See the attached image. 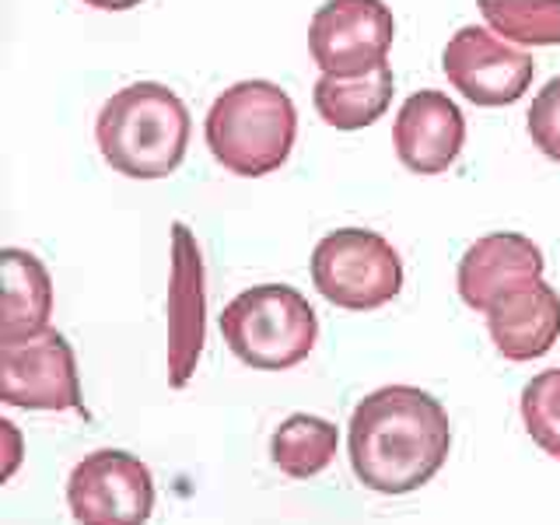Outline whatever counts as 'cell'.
Listing matches in <instances>:
<instances>
[{"label": "cell", "mask_w": 560, "mask_h": 525, "mask_svg": "<svg viewBox=\"0 0 560 525\" xmlns=\"http://www.w3.org/2000/svg\"><path fill=\"white\" fill-rule=\"evenodd\" d=\"M452 424L445 407L417 385H382L350 417L347 452L354 477L378 494H410L445 466Z\"/></svg>", "instance_id": "6da1fadb"}, {"label": "cell", "mask_w": 560, "mask_h": 525, "mask_svg": "<svg viewBox=\"0 0 560 525\" xmlns=\"http://www.w3.org/2000/svg\"><path fill=\"white\" fill-rule=\"evenodd\" d=\"M105 165L130 179H165L189 148V109L158 81L127 84L102 105L95 122Z\"/></svg>", "instance_id": "7a4b0ae2"}, {"label": "cell", "mask_w": 560, "mask_h": 525, "mask_svg": "<svg viewBox=\"0 0 560 525\" xmlns=\"http://www.w3.org/2000/svg\"><path fill=\"white\" fill-rule=\"evenodd\" d=\"M203 133L218 165L242 175V179H259L291 158L298 113L280 84L238 81L214 98Z\"/></svg>", "instance_id": "3957f363"}, {"label": "cell", "mask_w": 560, "mask_h": 525, "mask_svg": "<svg viewBox=\"0 0 560 525\" xmlns=\"http://www.w3.org/2000/svg\"><path fill=\"white\" fill-rule=\"evenodd\" d=\"M221 337L232 354L256 372H288L312 354L319 340V319L302 291L259 284L224 305Z\"/></svg>", "instance_id": "277c9868"}, {"label": "cell", "mask_w": 560, "mask_h": 525, "mask_svg": "<svg viewBox=\"0 0 560 525\" xmlns=\"http://www.w3.org/2000/svg\"><path fill=\"white\" fill-rule=\"evenodd\" d=\"M312 280L326 302L350 312L389 305L402 291V259L368 228H337L312 253Z\"/></svg>", "instance_id": "5b68a950"}, {"label": "cell", "mask_w": 560, "mask_h": 525, "mask_svg": "<svg viewBox=\"0 0 560 525\" xmlns=\"http://www.w3.org/2000/svg\"><path fill=\"white\" fill-rule=\"evenodd\" d=\"M67 504L78 525H144L154 512L151 469L130 452L98 448L70 469Z\"/></svg>", "instance_id": "8992f818"}, {"label": "cell", "mask_w": 560, "mask_h": 525, "mask_svg": "<svg viewBox=\"0 0 560 525\" xmlns=\"http://www.w3.org/2000/svg\"><path fill=\"white\" fill-rule=\"evenodd\" d=\"M396 18L382 0H326L312 14L308 49L323 74L358 78L389 60Z\"/></svg>", "instance_id": "52a82bcc"}, {"label": "cell", "mask_w": 560, "mask_h": 525, "mask_svg": "<svg viewBox=\"0 0 560 525\" xmlns=\"http://www.w3.org/2000/svg\"><path fill=\"white\" fill-rule=\"evenodd\" d=\"M0 399L25 410L84 413L74 350L57 329L25 340H0Z\"/></svg>", "instance_id": "ba28073f"}, {"label": "cell", "mask_w": 560, "mask_h": 525, "mask_svg": "<svg viewBox=\"0 0 560 525\" xmlns=\"http://www.w3.org/2000/svg\"><path fill=\"white\" fill-rule=\"evenodd\" d=\"M442 70L463 98L494 109V105H512L529 92L536 60L525 49H515L498 35H490L487 28L466 25L448 39Z\"/></svg>", "instance_id": "9c48e42d"}, {"label": "cell", "mask_w": 560, "mask_h": 525, "mask_svg": "<svg viewBox=\"0 0 560 525\" xmlns=\"http://www.w3.org/2000/svg\"><path fill=\"white\" fill-rule=\"evenodd\" d=\"M207 340V280L197 235L172 224V280H168V382L183 389L203 358Z\"/></svg>", "instance_id": "30bf717a"}, {"label": "cell", "mask_w": 560, "mask_h": 525, "mask_svg": "<svg viewBox=\"0 0 560 525\" xmlns=\"http://www.w3.org/2000/svg\"><path fill=\"white\" fill-rule=\"evenodd\" d=\"M396 154L417 175H442L463 151V109L442 92H413L396 113Z\"/></svg>", "instance_id": "8fae6325"}, {"label": "cell", "mask_w": 560, "mask_h": 525, "mask_svg": "<svg viewBox=\"0 0 560 525\" xmlns=\"http://www.w3.org/2000/svg\"><path fill=\"white\" fill-rule=\"evenodd\" d=\"M542 249L518 232H494L469 245L459 259V294L469 308L487 312L504 291L542 277Z\"/></svg>", "instance_id": "7c38bea8"}, {"label": "cell", "mask_w": 560, "mask_h": 525, "mask_svg": "<svg viewBox=\"0 0 560 525\" xmlns=\"http://www.w3.org/2000/svg\"><path fill=\"white\" fill-rule=\"evenodd\" d=\"M483 315L498 354L515 364L542 358L560 337V294L542 277L504 291Z\"/></svg>", "instance_id": "4fadbf2b"}, {"label": "cell", "mask_w": 560, "mask_h": 525, "mask_svg": "<svg viewBox=\"0 0 560 525\" xmlns=\"http://www.w3.org/2000/svg\"><path fill=\"white\" fill-rule=\"evenodd\" d=\"M393 92H396V78H393V67L385 63L372 70V74H358V78L323 74L312 88V102L326 127L354 133V130L372 127V122H378L389 113Z\"/></svg>", "instance_id": "5bb4252c"}, {"label": "cell", "mask_w": 560, "mask_h": 525, "mask_svg": "<svg viewBox=\"0 0 560 525\" xmlns=\"http://www.w3.org/2000/svg\"><path fill=\"white\" fill-rule=\"evenodd\" d=\"M4 305H0V340H25L49 329L52 280L46 267L25 249H4Z\"/></svg>", "instance_id": "9a60e30c"}, {"label": "cell", "mask_w": 560, "mask_h": 525, "mask_svg": "<svg viewBox=\"0 0 560 525\" xmlns=\"http://www.w3.org/2000/svg\"><path fill=\"white\" fill-rule=\"evenodd\" d=\"M340 431L315 413H291L270 438V459L291 480H312L337 459Z\"/></svg>", "instance_id": "2e32d148"}, {"label": "cell", "mask_w": 560, "mask_h": 525, "mask_svg": "<svg viewBox=\"0 0 560 525\" xmlns=\"http://www.w3.org/2000/svg\"><path fill=\"white\" fill-rule=\"evenodd\" d=\"M487 25L522 46L560 43V0H477Z\"/></svg>", "instance_id": "e0dca14e"}, {"label": "cell", "mask_w": 560, "mask_h": 525, "mask_svg": "<svg viewBox=\"0 0 560 525\" xmlns=\"http://www.w3.org/2000/svg\"><path fill=\"white\" fill-rule=\"evenodd\" d=\"M522 420L533 442L560 459V368L536 375L522 389Z\"/></svg>", "instance_id": "ac0fdd59"}, {"label": "cell", "mask_w": 560, "mask_h": 525, "mask_svg": "<svg viewBox=\"0 0 560 525\" xmlns=\"http://www.w3.org/2000/svg\"><path fill=\"white\" fill-rule=\"evenodd\" d=\"M529 137L536 140V148L560 162V74L550 78L539 88V95L533 98L529 109Z\"/></svg>", "instance_id": "d6986e66"}, {"label": "cell", "mask_w": 560, "mask_h": 525, "mask_svg": "<svg viewBox=\"0 0 560 525\" xmlns=\"http://www.w3.org/2000/svg\"><path fill=\"white\" fill-rule=\"evenodd\" d=\"M84 4L98 11H130L137 4H144V0H84Z\"/></svg>", "instance_id": "ffe728a7"}]
</instances>
